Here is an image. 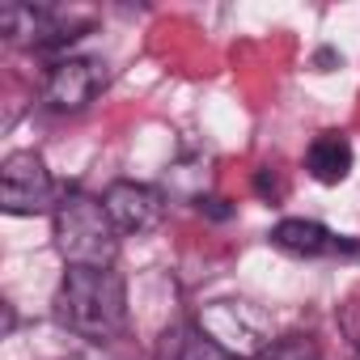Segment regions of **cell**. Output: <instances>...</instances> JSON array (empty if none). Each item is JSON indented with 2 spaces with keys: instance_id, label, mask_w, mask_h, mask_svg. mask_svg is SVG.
<instances>
[{
  "instance_id": "6da1fadb",
  "label": "cell",
  "mask_w": 360,
  "mask_h": 360,
  "mask_svg": "<svg viewBox=\"0 0 360 360\" xmlns=\"http://www.w3.org/2000/svg\"><path fill=\"white\" fill-rule=\"evenodd\" d=\"M56 318L89 339L110 343L127 330V284L115 267H68L56 288Z\"/></svg>"
},
{
  "instance_id": "7a4b0ae2",
  "label": "cell",
  "mask_w": 360,
  "mask_h": 360,
  "mask_svg": "<svg viewBox=\"0 0 360 360\" xmlns=\"http://www.w3.org/2000/svg\"><path fill=\"white\" fill-rule=\"evenodd\" d=\"M51 229H56V250L64 255L68 267H110L119 255V229L106 204L89 191L72 187L68 195H60Z\"/></svg>"
},
{
  "instance_id": "3957f363",
  "label": "cell",
  "mask_w": 360,
  "mask_h": 360,
  "mask_svg": "<svg viewBox=\"0 0 360 360\" xmlns=\"http://www.w3.org/2000/svg\"><path fill=\"white\" fill-rule=\"evenodd\" d=\"M56 204L60 200L47 161L30 148L9 153L0 165V208L9 217H39V212H56Z\"/></svg>"
},
{
  "instance_id": "277c9868",
  "label": "cell",
  "mask_w": 360,
  "mask_h": 360,
  "mask_svg": "<svg viewBox=\"0 0 360 360\" xmlns=\"http://www.w3.org/2000/svg\"><path fill=\"white\" fill-rule=\"evenodd\" d=\"M106 85V64L94 56H64L47 68L43 77V102L60 115H77L85 110Z\"/></svg>"
},
{
  "instance_id": "5b68a950",
  "label": "cell",
  "mask_w": 360,
  "mask_h": 360,
  "mask_svg": "<svg viewBox=\"0 0 360 360\" xmlns=\"http://www.w3.org/2000/svg\"><path fill=\"white\" fill-rule=\"evenodd\" d=\"M102 204H106L119 233H153L165 221V195L157 187H148V183H131V178L110 183Z\"/></svg>"
},
{
  "instance_id": "8992f818",
  "label": "cell",
  "mask_w": 360,
  "mask_h": 360,
  "mask_svg": "<svg viewBox=\"0 0 360 360\" xmlns=\"http://www.w3.org/2000/svg\"><path fill=\"white\" fill-rule=\"evenodd\" d=\"M0 30L18 47H64L81 39L85 26H64V18L47 5H5L0 9Z\"/></svg>"
},
{
  "instance_id": "52a82bcc",
  "label": "cell",
  "mask_w": 360,
  "mask_h": 360,
  "mask_svg": "<svg viewBox=\"0 0 360 360\" xmlns=\"http://www.w3.org/2000/svg\"><path fill=\"white\" fill-rule=\"evenodd\" d=\"M271 246L284 250V255H297V259H326V255H352L356 246L339 233H330L326 225L318 221H305V217H288L271 229Z\"/></svg>"
},
{
  "instance_id": "ba28073f",
  "label": "cell",
  "mask_w": 360,
  "mask_h": 360,
  "mask_svg": "<svg viewBox=\"0 0 360 360\" xmlns=\"http://www.w3.org/2000/svg\"><path fill=\"white\" fill-rule=\"evenodd\" d=\"M153 360H238V352H229L221 339H212L195 322H174L157 335Z\"/></svg>"
},
{
  "instance_id": "9c48e42d",
  "label": "cell",
  "mask_w": 360,
  "mask_h": 360,
  "mask_svg": "<svg viewBox=\"0 0 360 360\" xmlns=\"http://www.w3.org/2000/svg\"><path fill=\"white\" fill-rule=\"evenodd\" d=\"M352 161H356V153H352V140L343 131H322L305 148V169H309L314 183H322V187H339L343 178L352 174Z\"/></svg>"
},
{
  "instance_id": "30bf717a",
  "label": "cell",
  "mask_w": 360,
  "mask_h": 360,
  "mask_svg": "<svg viewBox=\"0 0 360 360\" xmlns=\"http://www.w3.org/2000/svg\"><path fill=\"white\" fill-rule=\"evenodd\" d=\"M263 360H318V352L305 339H280V343H271L263 352Z\"/></svg>"
},
{
  "instance_id": "8fae6325",
  "label": "cell",
  "mask_w": 360,
  "mask_h": 360,
  "mask_svg": "<svg viewBox=\"0 0 360 360\" xmlns=\"http://www.w3.org/2000/svg\"><path fill=\"white\" fill-rule=\"evenodd\" d=\"M339 326L347 330V339H352V343H356V352H360V297H356V301H352V305L343 309V318H339Z\"/></svg>"
},
{
  "instance_id": "7c38bea8",
  "label": "cell",
  "mask_w": 360,
  "mask_h": 360,
  "mask_svg": "<svg viewBox=\"0 0 360 360\" xmlns=\"http://www.w3.org/2000/svg\"><path fill=\"white\" fill-rule=\"evenodd\" d=\"M200 212H208V217H217V221H225V217H229L233 208H225V200H217V195H212V200H200Z\"/></svg>"
},
{
  "instance_id": "4fadbf2b",
  "label": "cell",
  "mask_w": 360,
  "mask_h": 360,
  "mask_svg": "<svg viewBox=\"0 0 360 360\" xmlns=\"http://www.w3.org/2000/svg\"><path fill=\"white\" fill-rule=\"evenodd\" d=\"M255 187H259V195H276V191H280V187H276V178H271V169H259Z\"/></svg>"
}]
</instances>
